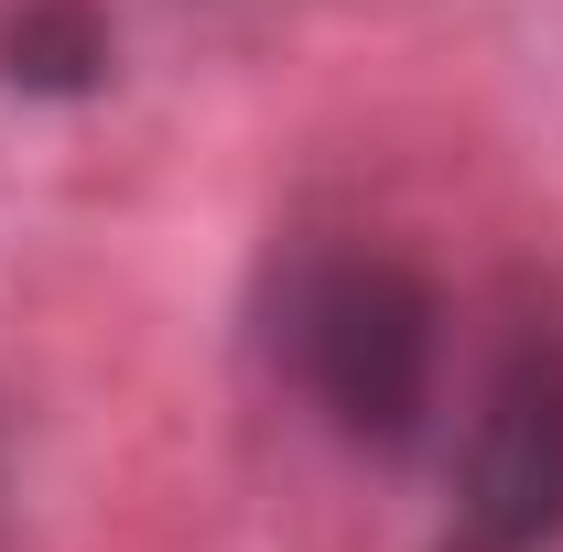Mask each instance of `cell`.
I'll return each mask as SVG.
<instances>
[{
  "instance_id": "3957f363",
  "label": "cell",
  "mask_w": 563,
  "mask_h": 552,
  "mask_svg": "<svg viewBox=\"0 0 563 552\" xmlns=\"http://www.w3.org/2000/svg\"><path fill=\"white\" fill-rule=\"evenodd\" d=\"M0 87L98 98L109 87V11L98 0H0Z\"/></svg>"
},
{
  "instance_id": "7a4b0ae2",
  "label": "cell",
  "mask_w": 563,
  "mask_h": 552,
  "mask_svg": "<svg viewBox=\"0 0 563 552\" xmlns=\"http://www.w3.org/2000/svg\"><path fill=\"white\" fill-rule=\"evenodd\" d=\"M444 552H563V336L520 325L477 379Z\"/></svg>"
},
{
  "instance_id": "6da1fadb",
  "label": "cell",
  "mask_w": 563,
  "mask_h": 552,
  "mask_svg": "<svg viewBox=\"0 0 563 552\" xmlns=\"http://www.w3.org/2000/svg\"><path fill=\"white\" fill-rule=\"evenodd\" d=\"M282 357L347 444L401 455L433 412V379H444V303L412 261L336 250V261H303L282 292Z\"/></svg>"
}]
</instances>
